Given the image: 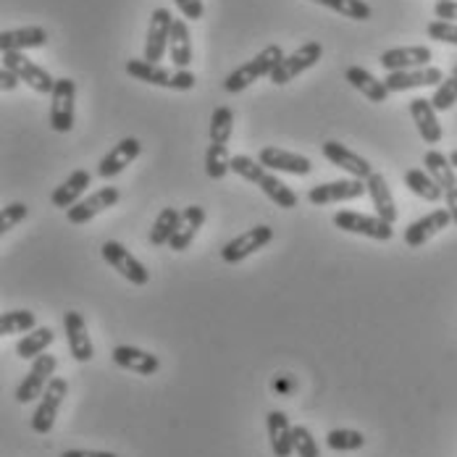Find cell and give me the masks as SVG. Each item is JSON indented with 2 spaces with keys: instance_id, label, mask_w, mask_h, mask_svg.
Listing matches in <instances>:
<instances>
[{
  "instance_id": "cell-25",
  "label": "cell",
  "mask_w": 457,
  "mask_h": 457,
  "mask_svg": "<svg viewBox=\"0 0 457 457\" xmlns=\"http://www.w3.org/2000/svg\"><path fill=\"white\" fill-rule=\"evenodd\" d=\"M90 182H92L90 171H85V169L71 171V177H69V179H63V182L53 189L50 203H53L55 208H66V211H69V208H74L79 200H85L82 195L87 192Z\"/></svg>"
},
{
  "instance_id": "cell-37",
  "label": "cell",
  "mask_w": 457,
  "mask_h": 457,
  "mask_svg": "<svg viewBox=\"0 0 457 457\" xmlns=\"http://www.w3.org/2000/svg\"><path fill=\"white\" fill-rule=\"evenodd\" d=\"M32 328H37V319L32 311H8L0 316V334L3 337H13V334H29Z\"/></svg>"
},
{
  "instance_id": "cell-26",
  "label": "cell",
  "mask_w": 457,
  "mask_h": 457,
  "mask_svg": "<svg viewBox=\"0 0 457 457\" xmlns=\"http://www.w3.org/2000/svg\"><path fill=\"white\" fill-rule=\"evenodd\" d=\"M366 187L368 195H370V203H373V208H376V216H381L384 221L395 224L400 213H397V203H395V195H392V189H389L386 177L378 174V171H373L366 179Z\"/></svg>"
},
{
  "instance_id": "cell-39",
  "label": "cell",
  "mask_w": 457,
  "mask_h": 457,
  "mask_svg": "<svg viewBox=\"0 0 457 457\" xmlns=\"http://www.w3.org/2000/svg\"><path fill=\"white\" fill-rule=\"evenodd\" d=\"M234 129V111L228 105H219L211 116V145H227Z\"/></svg>"
},
{
  "instance_id": "cell-11",
  "label": "cell",
  "mask_w": 457,
  "mask_h": 457,
  "mask_svg": "<svg viewBox=\"0 0 457 457\" xmlns=\"http://www.w3.org/2000/svg\"><path fill=\"white\" fill-rule=\"evenodd\" d=\"M55 368H58L55 355H40V358H35V363H32V368H29L27 378L16 386V403L29 405L32 400L43 397V392L47 389V384L53 381Z\"/></svg>"
},
{
  "instance_id": "cell-16",
  "label": "cell",
  "mask_w": 457,
  "mask_h": 457,
  "mask_svg": "<svg viewBox=\"0 0 457 457\" xmlns=\"http://www.w3.org/2000/svg\"><path fill=\"white\" fill-rule=\"evenodd\" d=\"M171 27H174L171 11L169 8H155L153 16H150V29H147V40H145V61L158 63L163 58V53L169 50Z\"/></svg>"
},
{
  "instance_id": "cell-4",
  "label": "cell",
  "mask_w": 457,
  "mask_h": 457,
  "mask_svg": "<svg viewBox=\"0 0 457 457\" xmlns=\"http://www.w3.org/2000/svg\"><path fill=\"white\" fill-rule=\"evenodd\" d=\"M320 58H323V46H320L319 40H308V43H303V46L297 47L295 53L284 55V61L276 66L274 74H271L269 79L274 82L276 87H284V85H289L292 79H297L303 71L313 69Z\"/></svg>"
},
{
  "instance_id": "cell-19",
  "label": "cell",
  "mask_w": 457,
  "mask_h": 457,
  "mask_svg": "<svg viewBox=\"0 0 457 457\" xmlns=\"http://www.w3.org/2000/svg\"><path fill=\"white\" fill-rule=\"evenodd\" d=\"M386 87L389 92H408L418 87H439L445 82V71L439 66H423L411 71H392L386 74Z\"/></svg>"
},
{
  "instance_id": "cell-40",
  "label": "cell",
  "mask_w": 457,
  "mask_h": 457,
  "mask_svg": "<svg viewBox=\"0 0 457 457\" xmlns=\"http://www.w3.org/2000/svg\"><path fill=\"white\" fill-rule=\"evenodd\" d=\"M431 103H434V108L436 111H453L457 103V61L455 66H453V71H450V77H445V82L436 87L434 92V97H431Z\"/></svg>"
},
{
  "instance_id": "cell-6",
  "label": "cell",
  "mask_w": 457,
  "mask_h": 457,
  "mask_svg": "<svg viewBox=\"0 0 457 457\" xmlns=\"http://www.w3.org/2000/svg\"><path fill=\"white\" fill-rule=\"evenodd\" d=\"M334 227L350 234H361L368 239H378V242H389L395 237V228L389 221H384L381 216H366L358 211H339L334 213Z\"/></svg>"
},
{
  "instance_id": "cell-20",
  "label": "cell",
  "mask_w": 457,
  "mask_h": 457,
  "mask_svg": "<svg viewBox=\"0 0 457 457\" xmlns=\"http://www.w3.org/2000/svg\"><path fill=\"white\" fill-rule=\"evenodd\" d=\"M63 331H66V342L71 350V358L77 363H90L95 355L90 334H87V323L77 313V311H66L63 313Z\"/></svg>"
},
{
  "instance_id": "cell-18",
  "label": "cell",
  "mask_w": 457,
  "mask_h": 457,
  "mask_svg": "<svg viewBox=\"0 0 457 457\" xmlns=\"http://www.w3.org/2000/svg\"><path fill=\"white\" fill-rule=\"evenodd\" d=\"M258 161L269 169V171H281V174H295V177H308L313 171L311 158L300 155V153H289L274 145H266L258 155Z\"/></svg>"
},
{
  "instance_id": "cell-35",
  "label": "cell",
  "mask_w": 457,
  "mask_h": 457,
  "mask_svg": "<svg viewBox=\"0 0 457 457\" xmlns=\"http://www.w3.org/2000/svg\"><path fill=\"white\" fill-rule=\"evenodd\" d=\"M326 445L334 453H358L366 447V434L355 428H334L326 434Z\"/></svg>"
},
{
  "instance_id": "cell-23",
  "label": "cell",
  "mask_w": 457,
  "mask_h": 457,
  "mask_svg": "<svg viewBox=\"0 0 457 457\" xmlns=\"http://www.w3.org/2000/svg\"><path fill=\"white\" fill-rule=\"evenodd\" d=\"M436 108L428 97H412L411 100V116L415 121V129L426 145H439L442 142V124L436 119Z\"/></svg>"
},
{
  "instance_id": "cell-41",
  "label": "cell",
  "mask_w": 457,
  "mask_h": 457,
  "mask_svg": "<svg viewBox=\"0 0 457 457\" xmlns=\"http://www.w3.org/2000/svg\"><path fill=\"white\" fill-rule=\"evenodd\" d=\"M292 447L297 457H320L319 442L313 439V434L305 426H295L292 428Z\"/></svg>"
},
{
  "instance_id": "cell-33",
  "label": "cell",
  "mask_w": 457,
  "mask_h": 457,
  "mask_svg": "<svg viewBox=\"0 0 457 457\" xmlns=\"http://www.w3.org/2000/svg\"><path fill=\"white\" fill-rule=\"evenodd\" d=\"M405 187L411 189L412 195H418L420 200H428V203L445 200L442 187L434 182V177L428 171H423V169H408L405 171Z\"/></svg>"
},
{
  "instance_id": "cell-24",
  "label": "cell",
  "mask_w": 457,
  "mask_h": 457,
  "mask_svg": "<svg viewBox=\"0 0 457 457\" xmlns=\"http://www.w3.org/2000/svg\"><path fill=\"white\" fill-rule=\"evenodd\" d=\"M113 363L124 370H135L139 376H155L161 370V361L153 353H145L132 345H119L113 347Z\"/></svg>"
},
{
  "instance_id": "cell-48",
  "label": "cell",
  "mask_w": 457,
  "mask_h": 457,
  "mask_svg": "<svg viewBox=\"0 0 457 457\" xmlns=\"http://www.w3.org/2000/svg\"><path fill=\"white\" fill-rule=\"evenodd\" d=\"M295 386H297L295 378H276L274 381V392H278V395H289Z\"/></svg>"
},
{
  "instance_id": "cell-44",
  "label": "cell",
  "mask_w": 457,
  "mask_h": 457,
  "mask_svg": "<svg viewBox=\"0 0 457 457\" xmlns=\"http://www.w3.org/2000/svg\"><path fill=\"white\" fill-rule=\"evenodd\" d=\"M434 16H436L439 21L457 24V0H436V5H434Z\"/></svg>"
},
{
  "instance_id": "cell-34",
  "label": "cell",
  "mask_w": 457,
  "mask_h": 457,
  "mask_svg": "<svg viewBox=\"0 0 457 457\" xmlns=\"http://www.w3.org/2000/svg\"><path fill=\"white\" fill-rule=\"evenodd\" d=\"M182 224V213L177 211V208H163L161 213H158V219H155V224L150 228V245L153 247H163V245H169L171 242V237L177 234V228Z\"/></svg>"
},
{
  "instance_id": "cell-47",
  "label": "cell",
  "mask_w": 457,
  "mask_h": 457,
  "mask_svg": "<svg viewBox=\"0 0 457 457\" xmlns=\"http://www.w3.org/2000/svg\"><path fill=\"white\" fill-rule=\"evenodd\" d=\"M61 457H119L113 453H100V450H66Z\"/></svg>"
},
{
  "instance_id": "cell-31",
  "label": "cell",
  "mask_w": 457,
  "mask_h": 457,
  "mask_svg": "<svg viewBox=\"0 0 457 457\" xmlns=\"http://www.w3.org/2000/svg\"><path fill=\"white\" fill-rule=\"evenodd\" d=\"M169 55L174 61V69H189L192 66V37H189V27L184 19H174L171 27V37H169Z\"/></svg>"
},
{
  "instance_id": "cell-21",
  "label": "cell",
  "mask_w": 457,
  "mask_h": 457,
  "mask_svg": "<svg viewBox=\"0 0 457 457\" xmlns=\"http://www.w3.org/2000/svg\"><path fill=\"white\" fill-rule=\"evenodd\" d=\"M453 224V213L447 211V208H436V211H431L428 216H423V219H418V221H412L411 227L405 228V245L408 247H423L431 237H436L442 228H447Z\"/></svg>"
},
{
  "instance_id": "cell-36",
  "label": "cell",
  "mask_w": 457,
  "mask_h": 457,
  "mask_svg": "<svg viewBox=\"0 0 457 457\" xmlns=\"http://www.w3.org/2000/svg\"><path fill=\"white\" fill-rule=\"evenodd\" d=\"M311 3L326 5L334 13H339L345 19H353V21H368L373 16V11H370L366 0H311Z\"/></svg>"
},
{
  "instance_id": "cell-14",
  "label": "cell",
  "mask_w": 457,
  "mask_h": 457,
  "mask_svg": "<svg viewBox=\"0 0 457 457\" xmlns=\"http://www.w3.org/2000/svg\"><path fill=\"white\" fill-rule=\"evenodd\" d=\"M320 153H323V158L326 161H331L337 169H342L345 174H350L353 179H363L366 182L368 177L373 174V166L368 163L363 155H358L355 150H350L347 145H342V142H334V139H328V142H323L320 145Z\"/></svg>"
},
{
  "instance_id": "cell-45",
  "label": "cell",
  "mask_w": 457,
  "mask_h": 457,
  "mask_svg": "<svg viewBox=\"0 0 457 457\" xmlns=\"http://www.w3.org/2000/svg\"><path fill=\"white\" fill-rule=\"evenodd\" d=\"M177 5H179L184 19H189V21H200L203 13H205L203 0H177Z\"/></svg>"
},
{
  "instance_id": "cell-2",
  "label": "cell",
  "mask_w": 457,
  "mask_h": 457,
  "mask_svg": "<svg viewBox=\"0 0 457 457\" xmlns=\"http://www.w3.org/2000/svg\"><path fill=\"white\" fill-rule=\"evenodd\" d=\"M127 74L135 77L137 82L153 85V87H166V90L189 92L195 90L197 77L189 69H163L158 63H150L145 58H132L127 61Z\"/></svg>"
},
{
  "instance_id": "cell-49",
  "label": "cell",
  "mask_w": 457,
  "mask_h": 457,
  "mask_svg": "<svg viewBox=\"0 0 457 457\" xmlns=\"http://www.w3.org/2000/svg\"><path fill=\"white\" fill-rule=\"evenodd\" d=\"M450 163H453V166L457 169V150H453V153H450Z\"/></svg>"
},
{
  "instance_id": "cell-27",
  "label": "cell",
  "mask_w": 457,
  "mask_h": 457,
  "mask_svg": "<svg viewBox=\"0 0 457 457\" xmlns=\"http://www.w3.org/2000/svg\"><path fill=\"white\" fill-rule=\"evenodd\" d=\"M266 428H269V442H271V453H274V457H289L295 453V447H292V428H295V426L289 423L287 412H269Z\"/></svg>"
},
{
  "instance_id": "cell-46",
  "label": "cell",
  "mask_w": 457,
  "mask_h": 457,
  "mask_svg": "<svg viewBox=\"0 0 457 457\" xmlns=\"http://www.w3.org/2000/svg\"><path fill=\"white\" fill-rule=\"evenodd\" d=\"M19 85H21V79H19L8 66H3V69H0V87L8 92V90H16Z\"/></svg>"
},
{
  "instance_id": "cell-7",
  "label": "cell",
  "mask_w": 457,
  "mask_h": 457,
  "mask_svg": "<svg viewBox=\"0 0 457 457\" xmlns=\"http://www.w3.org/2000/svg\"><path fill=\"white\" fill-rule=\"evenodd\" d=\"M3 66H8L24 85H29L32 90L40 92V95H53V90H55V79L50 77V71L37 66L35 61H29L24 53L5 50L3 53Z\"/></svg>"
},
{
  "instance_id": "cell-12",
  "label": "cell",
  "mask_w": 457,
  "mask_h": 457,
  "mask_svg": "<svg viewBox=\"0 0 457 457\" xmlns=\"http://www.w3.org/2000/svg\"><path fill=\"white\" fill-rule=\"evenodd\" d=\"M271 239H274V228L271 227L247 228L245 234L234 237L231 242H227V245L221 247V261H224V263H239V261L250 258L253 253L263 250Z\"/></svg>"
},
{
  "instance_id": "cell-22",
  "label": "cell",
  "mask_w": 457,
  "mask_h": 457,
  "mask_svg": "<svg viewBox=\"0 0 457 457\" xmlns=\"http://www.w3.org/2000/svg\"><path fill=\"white\" fill-rule=\"evenodd\" d=\"M139 153H142V142L137 137H124L119 145H113V150L100 161L97 177L100 179H113L116 174H121L137 158Z\"/></svg>"
},
{
  "instance_id": "cell-3",
  "label": "cell",
  "mask_w": 457,
  "mask_h": 457,
  "mask_svg": "<svg viewBox=\"0 0 457 457\" xmlns=\"http://www.w3.org/2000/svg\"><path fill=\"white\" fill-rule=\"evenodd\" d=\"M281 61H284V50H281V46L263 47L258 55H253L247 63H242L239 69H234V71L228 74L227 79H224V90L231 92V95L247 90V87L255 85L261 77H271L274 69Z\"/></svg>"
},
{
  "instance_id": "cell-15",
  "label": "cell",
  "mask_w": 457,
  "mask_h": 457,
  "mask_svg": "<svg viewBox=\"0 0 457 457\" xmlns=\"http://www.w3.org/2000/svg\"><path fill=\"white\" fill-rule=\"evenodd\" d=\"M119 200H121V192H119L116 187H100L97 192H92L90 197H85V200H79L74 208H69V211H66V219H69V224L82 227V224L92 221L97 213L113 208Z\"/></svg>"
},
{
  "instance_id": "cell-17",
  "label": "cell",
  "mask_w": 457,
  "mask_h": 457,
  "mask_svg": "<svg viewBox=\"0 0 457 457\" xmlns=\"http://www.w3.org/2000/svg\"><path fill=\"white\" fill-rule=\"evenodd\" d=\"M431 47L426 46H408V47H392V50H384L378 55V63L384 66L386 74L392 71H411V69H423V66H431Z\"/></svg>"
},
{
  "instance_id": "cell-43",
  "label": "cell",
  "mask_w": 457,
  "mask_h": 457,
  "mask_svg": "<svg viewBox=\"0 0 457 457\" xmlns=\"http://www.w3.org/2000/svg\"><path fill=\"white\" fill-rule=\"evenodd\" d=\"M426 35L436 43H445V46H457V24L450 21H439L434 19L428 27H426Z\"/></svg>"
},
{
  "instance_id": "cell-32",
  "label": "cell",
  "mask_w": 457,
  "mask_h": 457,
  "mask_svg": "<svg viewBox=\"0 0 457 457\" xmlns=\"http://www.w3.org/2000/svg\"><path fill=\"white\" fill-rule=\"evenodd\" d=\"M55 342V334L50 326H37L32 328L29 334H24L19 342H16V355L21 361H35L40 355H46V350Z\"/></svg>"
},
{
  "instance_id": "cell-5",
  "label": "cell",
  "mask_w": 457,
  "mask_h": 457,
  "mask_svg": "<svg viewBox=\"0 0 457 457\" xmlns=\"http://www.w3.org/2000/svg\"><path fill=\"white\" fill-rule=\"evenodd\" d=\"M50 129L58 135H66L74 129V105H77V82L69 77L55 79V90L50 95Z\"/></svg>"
},
{
  "instance_id": "cell-30",
  "label": "cell",
  "mask_w": 457,
  "mask_h": 457,
  "mask_svg": "<svg viewBox=\"0 0 457 457\" xmlns=\"http://www.w3.org/2000/svg\"><path fill=\"white\" fill-rule=\"evenodd\" d=\"M203 224H205V208H200V205H189V208H184L182 224H179V228H177V234L171 237L169 247H171L174 253H184V250L192 245V239L197 237V231L203 228Z\"/></svg>"
},
{
  "instance_id": "cell-13",
  "label": "cell",
  "mask_w": 457,
  "mask_h": 457,
  "mask_svg": "<svg viewBox=\"0 0 457 457\" xmlns=\"http://www.w3.org/2000/svg\"><path fill=\"white\" fill-rule=\"evenodd\" d=\"M368 192L363 179H337V182L316 184L308 189V200L313 205H331V203H347V200H358Z\"/></svg>"
},
{
  "instance_id": "cell-38",
  "label": "cell",
  "mask_w": 457,
  "mask_h": 457,
  "mask_svg": "<svg viewBox=\"0 0 457 457\" xmlns=\"http://www.w3.org/2000/svg\"><path fill=\"white\" fill-rule=\"evenodd\" d=\"M228 171H231V155H228L227 145H208V153H205V174L211 179H224Z\"/></svg>"
},
{
  "instance_id": "cell-9",
  "label": "cell",
  "mask_w": 457,
  "mask_h": 457,
  "mask_svg": "<svg viewBox=\"0 0 457 457\" xmlns=\"http://www.w3.org/2000/svg\"><path fill=\"white\" fill-rule=\"evenodd\" d=\"M66 395H69L66 378H53V381L47 384L40 405L35 408L32 418H29V426H32L35 434H50V428L55 426V418H58V411H61Z\"/></svg>"
},
{
  "instance_id": "cell-29",
  "label": "cell",
  "mask_w": 457,
  "mask_h": 457,
  "mask_svg": "<svg viewBox=\"0 0 457 457\" xmlns=\"http://www.w3.org/2000/svg\"><path fill=\"white\" fill-rule=\"evenodd\" d=\"M345 79L355 87L358 92H363L370 103H386L389 100V87H386V82H381V79H376L370 71H366L363 66H350L347 71H345Z\"/></svg>"
},
{
  "instance_id": "cell-10",
  "label": "cell",
  "mask_w": 457,
  "mask_h": 457,
  "mask_svg": "<svg viewBox=\"0 0 457 457\" xmlns=\"http://www.w3.org/2000/svg\"><path fill=\"white\" fill-rule=\"evenodd\" d=\"M100 253H103V261H105L113 271H119L127 281H132L135 287H145V284L150 281V271L139 263L137 258H135L121 242L108 239V242H103Z\"/></svg>"
},
{
  "instance_id": "cell-42",
  "label": "cell",
  "mask_w": 457,
  "mask_h": 457,
  "mask_svg": "<svg viewBox=\"0 0 457 457\" xmlns=\"http://www.w3.org/2000/svg\"><path fill=\"white\" fill-rule=\"evenodd\" d=\"M29 216V208L24 203H8L0 211V234H8L16 224H21Z\"/></svg>"
},
{
  "instance_id": "cell-28",
  "label": "cell",
  "mask_w": 457,
  "mask_h": 457,
  "mask_svg": "<svg viewBox=\"0 0 457 457\" xmlns=\"http://www.w3.org/2000/svg\"><path fill=\"white\" fill-rule=\"evenodd\" d=\"M47 46V32L43 27H21V29H8V32H0V50H16V53H24V50H35V47Z\"/></svg>"
},
{
  "instance_id": "cell-1",
  "label": "cell",
  "mask_w": 457,
  "mask_h": 457,
  "mask_svg": "<svg viewBox=\"0 0 457 457\" xmlns=\"http://www.w3.org/2000/svg\"><path fill=\"white\" fill-rule=\"evenodd\" d=\"M231 171H234L237 177H242L245 182L261 187V192H263L274 205H278V208H284V211L297 208L300 197H297L287 184L281 182L278 177H274L261 161H255V158H250V155H234V158H231Z\"/></svg>"
},
{
  "instance_id": "cell-8",
  "label": "cell",
  "mask_w": 457,
  "mask_h": 457,
  "mask_svg": "<svg viewBox=\"0 0 457 457\" xmlns=\"http://www.w3.org/2000/svg\"><path fill=\"white\" fill-rule=\"evenodd\" d=\"M423 166L426 171L434 177V182L442 187L445 192V203H447V211L453 213V224L457 227V177L455 166L450 163V158L439 150H428L423 155Z\"/></svg>"
}]
</instances>
